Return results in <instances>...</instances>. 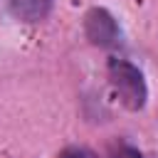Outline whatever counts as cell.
<instances>
[{
  "mask_svg": "<svg viewBox=\"0 0 158 158\" xmlns=\"http://www.w3.org/2000/svg\"><path fill=\"white\" fill-rule=\"evenodd\" d=\"M109 79H111L114 89L118 91L123 106H128L131 111L143 109V104L148 99V89H146V79L138 72V67H133L126 59H111L109 62Z\"/></svg>",
  "mask_w": 158,
  "mask_h": 158,
  "instance_id": "1",
  "label": "cell"
},
{
  "mask_svg": "<svg viewBox=\"0 0 158 158\" xmlns=\"http://www.w3.org/2000/svg\"><path fill=\"white\" fill-rule=\"evenodd\" d=\"M84 32H86L89 42L96 44V47H109L118 40V25H116L114 15L104 7H94V10L86 12Z\"/></svg>",
  "mask_w": 158,
  "mask_h": 158,
  "instance_id": "2",
  "label": "cell"
},
{
  "mask_svg": "<svg viewBox=\"0 0 158 158\" xmlns=\"http://www.w3.org/2000/svg\"><path fill=\"white\" fill-rule=\"evenodd\" d=\"M10 12L22 22H40L47 17L52 0H7Z\"/></svg>",
  "mask_w": 158,
  "mask_h": 158,
  "instance_id": "3",
  "label": "cell"
},
{
  "mask_svg": "<svg viewBox=\"0 0 158 158\" xmlns=\"http://www.w3.org/2000/svg\"><path fill=\"white\" fill-rule=\"evenodd\" d=\"M59 158H96L89 148H67L59 153Z\"/></svg>",
  "mask_w": 158,
  "mask_h": 158,
  "instance_id": "4",
  "label": "cell"
},
{
  "mask_svg": "<svg viewBox=\"0 0 158 158\" xmlns=\"http://www.w3.org/2000/svg\"><path fill=\"white\" fill-rule=\"evenodd\" d=\"M111 158H143V156L136 148H131V146H121V148H116L111 153Z\"/></svg>",
  "mask_w": 158,
  "mask_h": 158,
  "instance_id": "5",
  "label": "cell"
}]
</instances>
